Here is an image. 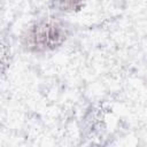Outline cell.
Listing matches in <instances>:
<instances>
[{
	"mask_svg": "<svg viewBox=\"0 0 147 147\" xmlns=\"http://www.w3.org/2000/svg\"><path fill=\"white\" fill-rule=\"evenodd\" d=\"M71 26L57 16L37 18L30 22L20 36L22 49L29 54H49L59 51L69 39Z\"/></svg>",
	"mask_w": 147,
	"mask_h": 147,
	"instance_id": "cell-1",
	"label": "cell"
},
{
	"mask_svg": "<svg viewBox=\"0 0 147 147\" xmlns=\"http://www.w3.org/2000/svg\"><path fill=\"white\" fill-rule=\"evenodd\" d=\"M87 0H49V8L56 14H75L80 11Z\"/></svg>",
	"mask_w": 147,
	"mask_h": 147,
	"instance_id": "cell-2",
	"label": "cell"
}]
</instances>
